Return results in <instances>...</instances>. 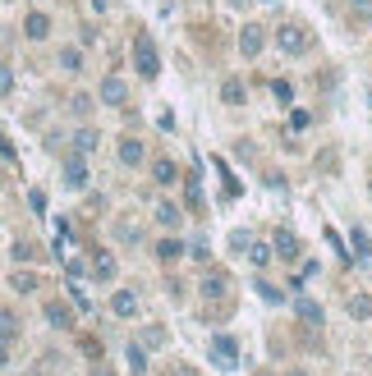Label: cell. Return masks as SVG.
Listing matches in <instances>:
<instances>
[{
	"label": "cell",
	"instance_id": "obj_4",
	"mask_svg": "<svg viewBox=\"0 0 372 376\" xmlns=\"http://www.w3.org/2000/svg\"><path fill=\"white\" fill-rule=\"evenodd\" d=\"M97 97H101V105H124L129 101V83H124V78H101V92H97Z\"/></svg>",
	"mask_w": 372,
	"mask_h": 376
},
{
	"label": "cell",
	"instance_id": "obj_26",
	"mask_svg": "<svg viewBox=\"0 0 372 376\" xmlns=\"http://www.w3.org/2000/svg\"><path fill=\"white\" fill-rule=\"evenodd\" d=\"M271 97H276L280 105H290V101H295V83H285V78H276V83H271Z\"/></svg>",
	"mask_w": 372,
	"mask_h": 376
},
{
	"label": "cell",
	"instance_id": "obj_23",
	"mask_svg": "<svg viewBox=\"0 0 372 376\" xmlns=\"http://www.w3.org/2000/svg\"><path fill=\"white\" fill-rule=\"evenodd\" d=\"M349 23H372V0H349Z\"/></svg>",
	"mask_w": 372,
	"mask_h": 376
},
{
	"label": "cell",
	"instance_id": "obj_3",
	"mask_svg": "<svg viewBox=\"0 0 372 376\" xmlns=\"http://www.w3.org/2000/svg\"><path fill=\"white\" fill-rule=\"evenodd\" d=\"M266 46V28L262 23H244V32H239V51H244V60H258Z\"/></svg>",
	"mask_w": 372,
	"mask_h": 376
},
{
	"label": "cell",
	"instance_id": "obj_29",
	"mask_svg": "<svg viewBox=\"0 0 372 376\" xmlns=\"http://www.w3.org/2000/svg\"><path fill=\"white\" fill-rule=\"evenodd\" d=\"M14 289H18V294H32V289H37V275H32V271H18L14 275Z\"/></svg>",
	"mask_w": 372,
	"mask_h": 376
},
{
	"label": "cell",
	"instance_id": "obj_24",
	"mask_svg": "<svg viewBox=\"0 0 372 376\" xmlns=\"http://www.w3.org/2000/svg\"><path fill=\"white\" fill-rule=\"evenodd\" d=\"M349 248H354V257H372V239H368V229H354V234H349Z\"/></svg>",
	"mask_w": 372,
	"mask_h": 376
},
{
	"label": "cell",
	"instance_id": "obj_30",
	"mask_svg": "<svg viewBox=\"0 0 372 376\" xmlns=\"http://www.w3.org/2000/svg\"><path fill=\"white\" fill-rule=\"evenodd\" d=\"M10 92H14V69L0 64V97H10Z\"/></svg>",
	"mask_w": 372,
	"mask_h": 376
},
{
	"label": "cell",
	"instance_id": "obj_18",
	"mask_svg": "<svg viewBox=\"0 0 372 376\" xmlns=\"http://www.w3.org/2000/svg\"><path fill=\"white\" fill-rule=\"evenodd\" d=\"M124 358H129V372L134 376H147V353H142V344H129L124 349Z\"/></svg>",
	"mask_w": 372,
	"mask_h": 376
},
{
	"label": "cell",
	"instance_id": "obj_20",
	"mask_svg": "<svg viewBox=\"0 0 372 376\" xmlns=\"http://www.w3.org/2000/svg\"><path fill=\"white\" fill-rule=\"evenodd\" d=\"M349 316H354V321H368L372 316V294H354V299H349Z\"/></svg>",
	"mask_w": 372,
	"mask_h": 376
},
{
	"label": "cell",
	"instance_id": "obj_11",
	"mask_svg": "<svg viewBox=\"0 0 372 376\" xmlns=\"http://www.w3.org/2000/svg\"><path fill=\"white\" fill-rule=\"evenodd\" d=\"M47 321L60 331H74V308L69 303H47Z\"/></svg>",
	"mask_w": 372,
	"mask_h": 376
},
{
	"label": "cell",
	"instance_id": "obj_2",
	"mask_svg": "<svg viewBox=\"0 0 372 376\" xmlns=\"http://www.w3.org/2000/svg\"><path fill=\"white\" fill-rule=\"evenodd\" d=\"M276 46L285 51V55H303V51L312 46V37H308V28H303V23H285V28L276 32Z\"/></svg>",
	"mask_w": 372,
	"mask_h": 376
},
{
	"label": "cell",
	"instance_id": "obj_32",
	"mask_svg": "<svg viewBox=\"0 0 372 376\" xmlns=\"http://www.w3.org/2000/svg\"><path fill=\"white\" fill-rule=\"evenodd\" d=\"M308 124H312L308 110H295V115H290V129H308Z\"/></svg>",
	"mask_w": 372,
	"mask_h": 376
},
{
	"label": "cell",
	"instance_id": "obj_17",
	"mask_svg": "<svg viewBox=\"0 0 372 376\" xmlns=\"http://www.w3.org/2000/svg\"><path fill=\"white\" fill-rule=\"evenodd\" d=\"M225 289H230V280H225V275H221V271L202 275V294H207V299H221V294H225Z\"/></svg>",
	"mask_w": 372,
	"mask_h": 376
},
{
	"label": "cell",
	"instance_id": "obj_16",
	"mask_svg": "<svg viewBox=\"0 0 372 376\" xmlns=\"http://www.w3.org/2000/svg\"><path fill=\"white\" fill-rule=\"evenodd\" d=\"M179 257H184V243H179V239H161V243H156V262H166V266H171V262H179Z\"/></svg>",
	"mask_w": 372,
	"mask_h": 376
},
{
	"label": "cell",
	"instance_id": "obj_13",
	"mask_svg": "<svg viewBox=\"0 0 372 376\" xmlns=\"http://www.w3.org/2000/svg\"><path fill=\"white\" fill-rule=\"evenodd\" d=\"M134 308H138V294H134V289H115L110 312H115V316H134Z\"/></svg>",
	"mask_w": 372,
	"mask_h": 376
},
{
	"label": "cell",
	"instance_id": "obj_36",
	"mask_svg": "<svg viewBox=\"0 0 372 376\" xmlns=\"http://www.w3.org/2000/svg\"><path fill=\"white\" fill-rule=\"evenodd\" d=\"M175 376H202L198 367H188V362H179V367H175Z\"/></svg>",
	"mask_w": 372,
	"mask_h": 376
},
{
	"label": "cell",
	"instance_id": "obj_28",
	"mask_svg": "<svg viewBox=\"0 0 372 376\" xmlns=\"http://www.w3.org/2000/svg\"><path fill=\"white\" fill-rule=\"evenodd\" d=\"M166 344V331H161V326H147V331H142V349H161Z\"/></svg>",
	"mask_w": 372,
	"mask_h": 376
},
{
	"label": "cell",
	"instance_id": "obj_15",
	"mask_svg": "<svg viewBox=\"0 0 372 376\" xmlns=\"http://www.w3.org/2000/svg\"><path fill=\"white\" fill-rule=\"evenodd\" d=\"M221 101L225 105H244V78H225V83H221Z\"/></svg>",
	"mask_w": 372,
	"mask_h": 376
},
{
	"label": "cell",
	"instance_id": "obj_9",
	"mask_svg": "<svg viewBox=\"0 0 372 376\" xmlns=\"http://www.w3.org/2000/svg\"><path fill=\"white\" fill-rule=\"evenodd\" d=\"M152 179L161 184V188H171V184H179V166H175L171 156H156L152 161Z\"/></svg>",
	"mask_w": 372,
	"mask_h": 376
},
{
	"label": "cell",
	"instance_id": "obj_31",
	"mask_svg": "<svg viewBox=\"0 0 372 376\" xmlns=\"http://www.w3.org/2000/svg\"><path fill=\"white\" fill-rule=\"evenodd\" d=\"M28 207L42 216V211H47V193H42V188H32V193H28Z\"/></svg>",
	"mask_w": 372,
	"mask_h": 376
},
{
	"label": "cell",
	"instance_id": "obj_14",
	"mask_svg": "<svg viewBox=\"0 0 372 376\" xmlns=\"http://www.w3.org/2000/svg\"><path fill=\"white\" fill-rule=\"evenodd\" d=\"M184 221V211L175 207V202H156V225H166V229H175Z\"/></svg>",
	"mask_w": 372,
	"mask_h": 376
},
{
	"label": "cell",
	"instance_id": "obj_39",
	"mask_svg": "<svg viewBox=\"0 0 372 376\" xmlns=\"http://www.w3.org/2000/svg\"><path fill=\"white\" fill-rule=\"evenodd\" d=\"M262 376H271V372H262Z\"/></svg>",
	"mask_w": 372,
	"mask_h": 376
},
{
	"label": "cell",
	"instance_id": "obj_33",
	"mask_svg": "<svg viewBox=\"0 0 372 376\" xmlns=\"http://www.w3.org/2000/svg\"><path fill=\"white\" fill-rule=\"evenodd\" d=\"M14 257H18V262H32V257H37V248H32V243H14Z\"/></svg>",
	"mask_w": 372,
	"mask_h": 376
},
{
	"label": "cell",
	"instance_id": "obj_34",
	"mask_svg": "<svg viewBox=\"0 0 372 376\" xmlns=\"http://www.w3.org/2000/svg\"><path fill=\"white\" fill-rule=\"evenodd\" d=\"M64 271H69V280H78V275H83V262H78V257H64Z\"/></svg>",
	"mask_w": 372,
	"mask_h": 376
},
{
	"label": "cell",
	"instance_id": "obj_38",
	"mask_svg": "<svg viewBox=\"0 0 372 376\" xmlns=\"http://www.w3.org/2000/svg\"><path fill=\"white\" fill-rule=\"evenodd\" d=\"M290 376H308V372H290Z\"/></svg>",
	"mask_w": 372,
	"mask_h": 376
},
{
	"label": "cell",
	"instance_id": "obj_27",
	"mask_svg": "<svg viewBox=\"0 0 372 376\" xmlns=\"http://www.w3.org/2000/svg\"><path fill=\"white\" fill-rule=\"evenodd\" d=\"M248 262H253V266H266V262H271V248H266V243H248Z\"/></svg>",
	"mask_w": 372,
	"mask_h": 376
},
{
	"label": "cell",
	"instance_id": "obj_19",
	"mask_svg": "<svg viewBox=\"0 0 372 376\" xmlns=\"http://www.w3.org/2000/svg\"><path fill=\"white\" fill-rule=\"evenodd\" d=\"M97 142H101V138H97V129H78V134H74V151H78V156L97 151Z\"/></svg>",
	"mask_w": 372,
	"mask_h": 376
},
{
	"label": "cell",
	"instance_id": "obj_6",
	"mask_svg": "<svg viewBox=\"0 0 372 376\" xmlns=\"http://www.w3.org/2000/svg\"><path fill=\"white\" fill-rule=\"evenodd\" d=\"M64 184H69V188H88V161H83V156H64Z\"/></svg>",
	"mask_w": 372,
	"mask_h": 376
},
{
	"label": "cell",
	"instance_id": "obj_7",
	"mask_svg": "<svg viewBox=\"0 0 372 376\" xmlns=\"http://www.w3.org/2000/svg\"><path fill=\"white\" fill-rule=\"evenodd\" d=\"M88 271L97 275V280H115V271H120V262H115V253H106V248H97L92 253V266Z\"/></svg>",
	"mask_w": 372,
	"mask_h": 376
},
{
	"label": "cell",
	"instance_id": "obj_21",
	"mask_svg": "<svg viewBox=\"0 0 372 376\" xmlns=\"http://www.w3.org/2000/svg\"><path fill=\"white\" fill-rule=\"evenodd\" d=\"M299 321H308V326H322V303L299 299Z\"/></svg>",
	"mask_w": 372,
	"mask_h": 376
},
{
	"label": "cell",
	"instance_id": "obj_37",
	"mask_svg": "<svg viewBox=\"0 0 372 376\" xmlns=\"http://www.w3.org/2000/svg\"><path fill=\"white\" fill-rule=\"evenodd\" d=\"M10 362V340H0V367Z\"/></svg>",
	"mask_w": 372,
	"mask_h": 376
},
{
	"label": "cell",
	"instance_id": "obj_40",
	"mask_svg": "<svg viewBox=\"0 0 372 376\" xmlns=\"http://www.w3.org/2000/svg\"><path fill=\"white\" fill-rule=\"evenodd\" d=\"M171 376H175V372H171Z\"/></svg>",
	"mask_w": 372,
	"mask_h": 376
},
{
	"label": "cell",
	"instance_id": "obj_5",
	"mask_svg": "<svg viewBox=\"0 0 372 376\" xmlns=\"http://www.w3.org/2000/svg\"><path fill=\"white\" fill-rule=\"evenodd\" d=\"M212 358H216V367H234L239 362V344H234L230 335H216L212 340Z\"/></svg>",
	"mask_w": 372,
	"mask_h": 376
},
{
	"label": "cell",
	"instance_id": "obj_1",
	"mask_svg": "<svg viewBox=\"0 0 372 376\" xmlns=\"http://www.w3.org/2000/svg\"><path fill=\"white\" fill-rule=\"evenodd\" d=\"M134 69H138V78H147V83L161 74V55H156V42L147 37V32L134 37Z\"/></svg>",
	"mask_w": 372,
	"mask_h": 376
},
{
	"label": "cell",
	"instance_id": "obj_8",
	"mask_svg": "<svg viewBox=\"0 0 372 376\" xmlns=\"http://www.w3.org/2000/svg\"><path fill=\"white\" fill-rule=\"evenodd\" d=\"M271 257H280V262H295V257H299V239L290 234V229H276V239H271Z\"/></svg>",
	"mask_w": 372,
	"mask_h": 376
},
{
	"label": "cell",
	"instance_id": "obj_35",
	"mask_svg": "<svg viewBox=\"0 0 372 376\" xmlns=\"http://www.w3.org/2000/svg\"><path fill=\"white\" fill-rule=\"evenodd\" d=\"M69 299H74V308H83V312L92 308V303H88V294H83V289H74V285H69Z\"/></svg>",
	"mask_w": 372,
	"mask_h": 376
},
{
	"label": "cell",
	"instance_id": "obj_10",
	"mask_svg": "<svg viewBox=\"0 0 372 376\" xmlns=\"http://www.w3.org/2000/svg\"><path fill=\"white\" fill-rule=\"evenodd\" d=\"M23 37H32V42H42V37H51V18L42 14V10H32V14L23 18Z\"/></svg>",
	"mask_w": 372,
	"mask_h": 376
},
{
	"label": "cell",
	"instance_id": "obj_25",
	"mask_svg": "<svg viewBox=\"0 0 372 376\" xmlns=\"http://www.w3.org/2000/svg\"><path fill=\"white\" fill-rule=\"evenodd\" d=\"M14 335H18V316L0 308V340H14Z\"/></svg>",
	"mask_w": 372,
	"mask_h": 376
},
{
	"label": "cell",
	"instance_id": "obj_12",
	"mask_svg": "<svg viewBox=\"0 0 372 376\" xmlns=\"http://www.w3.org/2000/svg\"><path fill=\"white\" fill-rule=\"evenodd\" d=\"M142 156H147V151H142V142L134 134L120 138V161H124V166H142Z\"/></svg>",
	"mask_w": 372,
	"mask_h": 376
},
{
	"label": "cell",
	"instance_id": "obj_22",
	"mask_svg": "<svg viewBox=\"0 0 372 376\" xmlns=\"http://www.w3.org/2000/svg\"><path fill=\"white\" fill-rule=\"evenodd\" d=\"M60 69L64 74H78V69H83V51H78V46H64L60 51Z\"/></svg>",
	"mask_w": 372,
	"mask_h": 376
}]
</instances>
